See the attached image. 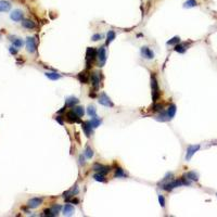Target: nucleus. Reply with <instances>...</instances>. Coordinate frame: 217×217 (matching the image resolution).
I'll list each match as a JSON object with an SVG mask.
<instances>
[{"label": "nucleus", "instance_id": "19", "mask_svg": "<svg viewBox=\"0 0 217 217\" xmlns=\"http://www.w3.org/2000/svg\"><path fill=\"white\" fill-rule=\"evenodd\" d=\"M78 101L79 100H78L76 97H69L65 101V106H70V108H73V106H75V104H77Z\"/></svg>", "mask_w": 217, "mask_h": 217}, {"label": "nucleus", "instance_id": "18", "mask_svg": "<svg viewBox=\"0 0 217 217\" xmlns=\"http://www.w3.org/2000/svg\"><path fill=\"white\" fill-rule=\"evenodd\" d=\"M22 26H23L24 28L33 29L36 27V24H35V22H33L31 20H23L22 21Z\"/></svg>", "mask_w": 217, "mask_h": 217}, {"label": "nucleus", "instance_id": "11", "mask_svg": "<svg viewBox=\"0 0 217 217\" xmlns=\"http://www.w3.org/2000/svg\"><path fill=\"white\" fill-rule=\"evenodd\" d=\"M99 74H100V73L94 72V73L90 75V79H91L94 89H98V87H99V85H100V76H99Z\"/></svg>", "mask_w": 217, "mask_h": 217}, {"label": "nucleus", "instance_id": "35", "mask_svg": "<svg viewBox=\"0 0 217 217\" xmlns=\"http://www.w3.org/2000/svg\"><path fill=\"white\" fill-rule=\"evenodd\" d=\"M152 108H153V111L162 112L163 111V106L162 104H154V106H152Z\"/></svg>", "mask_w": 217, "mask_h": 217}, {"label": "nucleus", "instance_id": "33", "mask_svg": "<svg viewBox=\"0 0 217 217\" xmlns=\"http://www.w3.org/2000/svg\"><path fill=\"white\" fill-rule=\"evenodd\" d=\"M51 210H52V212L54 213V215H55V216H58L59 212H60L61 210H62V206L59 205V204H54V205L51 207Z\"/></svg>", "mask_w": 217, "mask_h": 217}, {"label": "nucleus", "instance_id": "1", "mask_svg": "<svg viewBox=\"0 0 217 217\" xmlns=\"http://www.w3.org/2000/svg\"><path fill=\"white\" fill-rule=\"evenodd\" d=\"M98 55V50L97 49L92 48V47H89L86 51V61H87V67H90Z\"/></svg>", "mask_w": 217, "mask_h": 217}, {"label": "nucleus", "instance_id": "26", "mask_svg": "<svg viewBox=\"0 0 217 217\" xmlns=\"http://www.w3.org/2000/svg\"><path fill=\"white\" fill-rule=\"evenodd\" d=\"M127 175L124 173V169H122L120 167H117L116 169H115V174H114V177H116V178H118V177H122V178H124V177H126Z\"/></svg>", "mask_w": 217, "mask_h": 217}, {"label": "nucleus", "instance_id": "17", "mask_svg": "<svg viewBox=\"0 0 217 217\" xmlns=\"http://www.w3.org/2000/svg\"><path fill=\"white\" fill-rule=\"evenodd\" d=\"M89 77H90V75L87 74V72H82L78 74V79L82 84H88Z\"/></svg>", "mask_w": 217, "mask_h": 217}, {"label": "nucleus", "instance_id": "15", "mask_svg": "<svg viewBox=\"0 0 217 217\" xmlns=\"http://www.w3.org/2000/svg\"><path fill=\"white\" fill-rule=\"evenodd\" d=\"M75 209L71 204H65L64 207H63V215H65V216H71V215L74 214Z\"/></svg>", "mask_w": 217, "mask_h": 217}, {"label": "nucleus", "instance_id": "41", "mask_svg": "<svg viewBox=\"0 0 217 217\" xmlns=\"http://www.w3.org/2000/svg\"><path fill=\"white\" fill-rule=\"evenodd\" d=\"M71 202H72V203H75V204H77L78 200H77V199H73V200H71Z\"/></svg>", "mask_w": 217, "mask_h": 217}, {"label": "nucleus", "instance_id": "22", "mask_svg": "<svg viewBox=\"0 0 217 217\" xmlns=\"http://www.w3.org/2000/svg\"><path fill=\"white\" fill-rule=\"evenodd\" d=\"M73 111L79 117H83L84 114H85V110H84L83 106H73Z\"/></svg>", "mask_w": 217, "mask_h": 217}, {"label": "nucleus", "instance_id": "32", "mask_svg": "<svg viewBox=\"0 0 217 217\" xmlns=\"http://www.w3.org/2000/svg\"><path fill=\"white\" fill-rule=\"evenodd\" d=\"M85 156L87 157V159H91V157L94 156V151L91 150V148H89V147H87V148H86Z\"/></svg>", "mask_w": 217, "mask_h": 217}, {"label": "nucleus", "instance_id": "3", "mask_svg": "<svg viewBox=\"0 0 217 217\" xmlns=\"http://www.w3.org/2000/svg\"><path fill=\"white\" fill-rule=\"evenodd\" d=\"M99 103H100L101 106H106V108H113V106H114L113 102H112L111 99L108 98V96L106 92H102V94L99 96Z\"/></svg>", "mask_w": 217, "mask_h": 217}, {"label": "nucleus", "instance_id": "34", "mask_svg": "<svg viewBox=\"0 0 217 217\" xmlns=\"http://www.w3.org/2000/svg\"><path fill=\"white\" fill-rule=\"evenodd\" d=\"M43 215H45V216H50V217H54V216H55L51 209L45 210V211H43Z\"/></svg>", "mask_w": 217, "mask_h": 217}, {"label": "nucleus", "instance_id": "13", "mask_svg": "<svg viewBox=\"0 0 217 217\" xmlns=\"http://www.w3.org/2000/svg\"><path fill=\"white\" fill-rule=\"evenodd\" d=\"M41 203H43V199H41V198H33V199H31V200L28 201L27 205H28V207H31V209H36Z\"/></svg>", "mask_w": 217, "mask_h": 217}, {"label": "nucleus", "instance_id": "12", "mask_svg": "<svg viewBox=\"0 0 217 217\" xmlns=\"http://www.w3.org/2000/svg\"><path fill=\"white\" fill-rule=\"evenodd\" d=\"M82 128H83L84 132H85V135L87 136V137L91 136V134H92V126H91V124H90V122H89V120H87V122H82Z\"/></svg>", "mask_w": 217, "mask_h": 217}, {"label": "nucleus", "instance_id": "20", "mask_svg": "<svg viewBox=\"0 0 217 217\" xmlns=\"http://www.w3.org/2000/svg\"><path fill=\"white\" fill-rule=\"evenodd\" d=\"M45 75H46L50 80H58L61 78V75L55 73V72H47V73H45Z\"/></svg>", "mask_w": 217, "mask_h": 217}, {"label": "nucleus", "instance_id": "9", "mask_svg": "<svg viewBox=\"0 0 217 217\" xmlns=\"http://www.w3.org/2000/svg\"><path fill=\"white\" fill-rule=\"evenodd\" d=\"M92 169H94V171L99 173V174H103V175L108 174V171H110V167H108V166L102 165V164H99V163H96L94 165V167H92Z\"/></svg>", "mask_w": 217, "mask_h": 217}, {"label": "nucleus", "instance_id": "5", "mask_svg": "<svg viewBox=\"0 0 217 217\" xmlns=\"http://www.w3.org/2000/svg\"><path fill=\"white\" fill-rule=\"evenodd\" d=\"M200 150V146L199 144H194V146H189L187 148V153H186V161H190L191 157L195 154V152Z\"/></svg>", "mask_w": 217, "mask_h": 217}, {"label": "nucleus", "instance_id": "37", "mask_svg": "<svg viewBox=\"0 0 217 217\" xmlns=\"http://www.w3.org/2000/svg\"><path fill=\"white\" fill-rule=\"evenodd\" d=\"M101 38H102V35L101 34H94L91 37V40L92 41H97V40H100Z\"/></svg>", "mask_w": 217, "mask_h": 217}, {"label": "nucleus", "instance_id": "2", "mask_svg": "<svg viewBox=\"0 0 217 217\" xmlns=\"http://www.w3.org/2000/svg\"><path fill=\"white\" fill-rule=\"evenodd\" d=\"M151 88H152V100L153 102H156L160 97V91H159V84H157L156 78L154 75L151 76Z\"/></svg>", "mask_w": 217, "mask_h": 217}, {"label": "nucleus", "instance_id": "4", "mask_svg": "<svg viewBox=\"0 0 217 217\" xmlns=\"http://www.w3.org/2000/svg\"><path fill=\"white\" fill-rule=\"evenodd\" d=\"M26 50L29 53H34L36 51V40H35L34 37L26 38Z\"/></svg>", "mask_w": 217, "mask_h": 217}, {"label": "nucleus", "instance_id": "6", "mask_svg": "<svg viewBox=\"0 0 217 217\" xmlns=\"http://www.w3.org/2000/svg\"><path fill=\"white\" fill-rule=\"evenodd\" d=\"M10 17H11V20L14 21V22H20V21H23L24 13H23V11H22V10H20V9H16V10H14V11L11 12Z\"/></svg>", "mask_w": 217, "mask_h": 217}, {"label": "nucleus", "instance_id": "14", "mask_svg": "<svg viewBox=\"0 0 217 217\" xmlns=\"http://www.w3.org/2000/svg\"><path fill=\"white\" fill-rule=\"evenodd\" d=\"M11 10V3L7 0H0V13L1 12H9Z\"/></svg>", "mask_w": 217, "mask_h": 217}, {"label": "nucleus", "instance_id": "7", "mask_svg": "<svg viewBox=\"0 0 217 217\" xmlns=\"http://www.w3.org/2000/svg\"><path fill=\"white\" fill-rule=\"evenodd\" d=\"M140 53H141L142 58L148 59V60H152L154 58V52L152 51L150 48H148V47H142V48L140 49Z\"/></svg>", "mask_w": 217, "mask_h": 217}, {"label": "nucleus", "instance_id": "40", "mask_svg": "<svg viewBox=\"0 0 217 217\" xmlns=\"http://www.w3.org/2000/svg\"><path fill=\"white\" fill-rule=\"evenodd\" d=\"M60 117H61V116H58V117H55V120H57L58 122H59V123H60V124H63V120H61Z\"/></svg>", "mask_w": 217, "mask_h": 217}, {"label": "nucleus", "instance_id": "21", "mask_svg": "<svg viewBox=\"0 0 217 217\" xmlns=\"http://www.w3.org/2000/svg\"><path fill=\"white\" fill-rule=\"evenodd\" d=\"M167 115H168V118L169 120H171L173 117L175 116V114H176V106L175 104H171V106H168V108H167Z\"/></svg>", "mask_w": 217, "mask_h": 217}, {"label": "nucleus", "instance_id": "31", "mask_svg": "<svg viewBox=\"0 0 217 217\" xmlns=\"http://www.w3.org/2000/svg\"><path fill=\"white\" fill-rule=\"evenodd\" d=\"M180 43V38L178 37V36H175V37H173L171 40H168L167 41V45H174V46H176V45H178V43Z\"/></svg>", "mask_w": 217, "mask_h": 217}, {"label": "nucleus", "instance_id": "39", "mask_svg": "<svg viewBox=\"0 0 217 217\" xmlns=\"http://www.w3.org/2000/svg\"><path fill=\"white\" fill-rule=\"evenodd\" d=\"M79 163L82 164V165H84V164H85V161H84V156H83V155H80V157H79Z\"/></svg>", "mask_w": 217, "mask_h": 217}, {"label": "nucleus", "instance_id": "10", "mask_svg": "<svg viewBox=\"0 0 217 217\" xmlns=\"http://www.w3.org/2000/svg\"><path fill=\"white\" fill-rule=\"evenodd\" d=\"M66 120L69 122V123H80V118L76 113H75L73 110L70 112H67V114H66Z\"/></svg>", "mask_w": 217, "mask_h": 217}, {"label": "nucleus", "instance_id": "38", "mask_svg": "<svg viewBox=\"0 0 217 217\" xmlns=\"http://www.w3.org/2000/svg\"><path fill=\"white\" fill-rule=\"evenodd\" d=\"M9 51H10V53L11 54H16L17 53V48L14 46H12V47L9 48Z\"/></svg>", "mask_w": 217, "mask_h": 217}, {"label": "nucleus", "instance_id": "30", "mask_svg": "<svg viewBox=\"0 0 217 217\" xmlns=\"http://www.w3.org/2000/svg\"><path fill=\"white\" fill-rule=\"evenodd\" d=\"M94 180L100 181V183H106V177H104V175H103V174H99V173L94 174Z\"/></svg>", "mask_w": 217, "mask_h": 217}, {"label": "nucleus", "instance_id": "24", "mask_svg": "<svg viewBox=\"0 0 217 217\" xmlns=\"http://www.w3.org/2000/svg\"><path fill=\"white\" fill-rule=\"evenodd\" d=\"M87 114L90 117H96L97 116V112H96V108L94 106H89L87 108Z\"/></svg>", "mask_w": 217, "mask_h": 217}, {"label": "nucleus", "instance_id": "36", "mask_svg": "<svg viewBox=\"0 0 217 217\" xmlns=\"http://www.w3.org/2000/svg\"><path fill=\"white\" fill-rule=\"evenodd\" d=\"M159 202H160V205L162 206V207L165 206V198L163 197L162 194H159Z\"/></svg>", "mask_w": 217, "mask_h": 217}, {"label": "nucleus", "instance_id": "25", "mask_svg": "<svg viewBox=\"0 0 217 217\" xmlns=\"http://www.w3.org/2000/svg\"><path fill=\"white\" fill-rule=\"evenodd\" d=\"M13 43V46L14 47H16L17 49L19 48H21V47L23 46L24 45V43H23V40L21 39V38H14V39H10Z\"/></svg>", "mask_w": 217, "mask_h": 217}, {"label": "nucleus", "instance_id": "23", "mask_svg": "<svg viewBox=\"0 0 217 217\" xmlns=\"http://www.w3.org/2000/svg\"><path fill=\"white\" fill-rule=\"evenodd\" d=\"M89 122H90V124H91L92 128H97V127H99V126H100V124H101V120H99L97 116L92 117V118L89 120Z\"/></svg>", "mask_w": 217, "mask_h": 217}, {"label": "nucleus", "instance_id": "29", "mask_svg": "<svg viewBox=\"0 0 217 217\" xmlns=\"http://www.w3.org/2000/svg\"><path fill=\"white\" fill-rule=\"evenodd\" d=\"M174 50L176 52H178V53H185L186 50H187V48H186L185 45H176L175 48H174Z\"/></svg>", "mask_w": 217, "mask_h": 217}, {"label": "nucleus", "instance_id": "27", "mask_svg": "<svg viewBox=\"0 0 217 217\" xmlns=\"http://www.w3.org/2000/svg\"><path fill=\"white\" fill-rule=\"evenodd\" d=\"M115 39V33L113 31H108V35H106V45L113 41Z\"/></svg>", "mask_w": 217, "mask_h": 217}, {"label": "nucleus", "instance_id": "42", "mask_svg": "<svg viewBox=\"0 0 217 217\" xmlns=\"http://www.w3.org/2000/svg\"><path fill=\"white\" fill-rule=\"evenodd\" d=\"M216 195H217V194H216Z\"/></svg>", "mask_w": 217, "mask_h": 217}, {"label": "nucleus", "instance_id": "16", "mask_svg": "<svg viewBox=\"0 0 217 217\" xmlns=\"http://www.w3.org/2000/svg\"><path fill=\"white\" fill-rule=\"evenodd\" d=\"M185 177L187 178V179L191 180V181H198L199 180V174H198L197 171H188V173H186L185 174Z\"/></svg>", "mask_w": 217, "mask_h": 217}, {"label": "nucleus", "instance_id": "28", "mask_svg": "<svg viewBox=\"0 0 217 217\" xmlns=\"http://www.w3.org/2000/svg\"><path fill=\"white\" fill-rule=\"evenodd\" d=\"M197 0H187L185 4H183V8H193V7H197Z\"/></svg>", "mask_w": 217, "mask_h": 217}, {"label": "nucleus", "instance_id": "8", "mask_svg": "<svg viewBox=\"0 0 217 217\" xmlns=\"http://www.w3.org/2000/svg\"><path fill=\"white\" fill-rule=\"evenodd\" d=\"M98 60L100 62V66L104 65V63L106 61V48L104 47H100V48L98 49Z\"/></svg>", "mask_w": 217, "mask_h": 217}]
</instances>
